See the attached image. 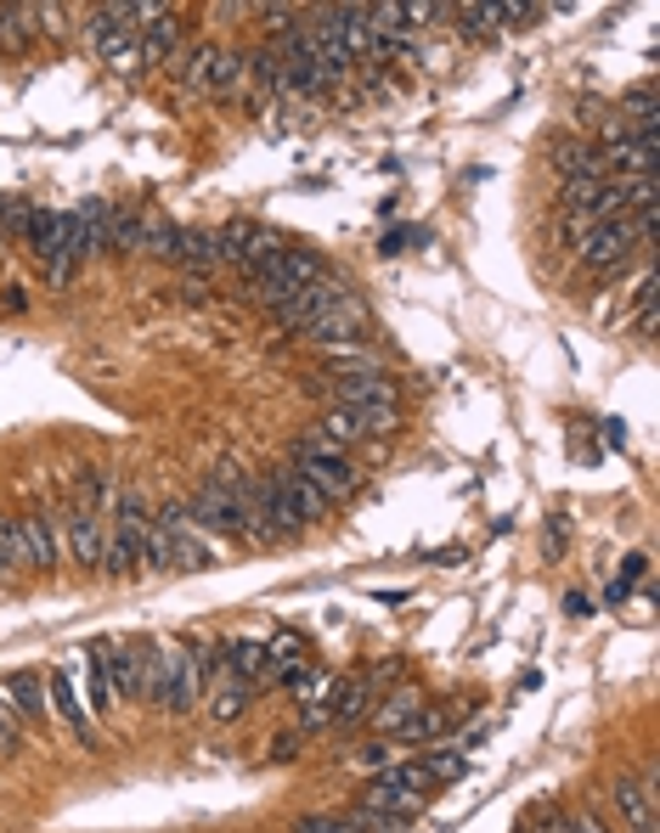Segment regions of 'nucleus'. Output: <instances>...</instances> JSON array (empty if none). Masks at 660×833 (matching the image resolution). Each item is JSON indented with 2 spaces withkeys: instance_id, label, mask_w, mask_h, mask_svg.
<instances>
[{
  "instance_id": "1",
  "label": "nucleus",
  "mask_w": 660,
  "mask_h": 833,
  "mask_svg": "<svg viewBox=\"0 0 660 833\" xmlns=\"http://www.w3.org/2000/svg\"><path fill=\"white\" fill-rule=\"evenodd\" d=\"M141 698L187 715L204 698V665H198V647H170V642H147L141 647Z\"/></svg>"
},
{
  "instance_id": "2",
  "label": "nucleus",
  "mask_w": 660,
  "mask_h": 833,
  "mask_svg": "<svg viewBox=\"0 0 660 833\" xmlns=\"http://www.w3.org/2000/svg\"><path fill=\"white\" fill-rule=\"evenodd\" d=\"M147 529H152V513L136 490H119L114 496V524H108V541H102V575H130L141 569V546H147Z\"/></svg>"
},
{
  "instance_id": "3",
  "label": "nucleus",
  "mask_w": 660,
  "mask_h": 833,
  "mask_svg": "<svg viewBox=\"0 0 660 833\" xmlns=\"http://www.w3.org/2000/svg\"><path fill=\"white\" fill-rule=\"evenodd\" d=\"M327 276V265H322V254H311V248H277L255 276H249V294L266 305V310H277L283 299H294L299 288H311V282H322Z\"/></svg>"
},
{
  "instance_id": "4",
  "label": "nucleus",
  "mask_w": 660,
  "mask_h": 833,
  "mask_svg": "<svg viewBox=\"0 0 660 833\" xmlns=\"http://www.w3.org/2000/svg\"><path fill=\"white\" fill-rule=\"evenodd\" d=\"M294 468H299L327 502H345V496H356V485H362L356 462H351L345 450H334L327 439H299V445H294Z\"/></svg>"
},
{
  "instance_id": "5",
  "label": "nucleus",
  "mask_w": 660,
  "mask_h": 833,
  "mask_svg": "<svg viewBox=\"0 0 660 833\" xmlns=\"http://www.w3.org/2000/svg\"><path fill=\"white\" fill-rule=\"evenodd\" d=\"M424 783H435L424 761L390 766V772H378V777L367 783V811H384V816H401V822H406L412 811H424Z\"/></svg>"
},
{
  "instance_id": "6",
  "label": "nucleus",
  "mask_w": 660,
  "mask_h": 833,
  "mask_svg": "<svg viewBox=\"0 0 660 833\" xmlns=\"http://www.w3.org/2000/svg\"><path fill=\"white\" fill-rule=\"evenodd\" d=\"M305 338L322 344V349H362V344H367V305L345 288L334 305L316 310V316L305 321Z\"/></svg>"
},
{
  "instance_id": "7",
  "label": "nucleus",
  "mask_w": 660,
  "mask_h": 833,
  "mask_svg": "<svg viewBox=\"0 0 660 833\" xmlns=\"http://www.w3.org/2000/svg\"><path fill=\"white\" fill-rule=\"evenodd\" d=\"M638 231H632V220H604V226H593L582 242H575V259H582L593 276H615V270H627L632 259H638Z\"/></svg>"
},
{
  "instance_id": "8",
  "label": "nucleus",
  "mask_w": 660,
  "mask_h": 833,
  "mask_svg": "<svg viewBox=\"0 0 660 833\" xmlns=\"http://www.w3.org/2000/svg\"><path fill=\"white\" fill-rule=\"evenodd\" d=\"M51 524H57V546H62L68 564H79V569H102V541H108L102 513L68 507V513H51Z\"/></svg>"
},
{
  "instance_id": "9",
  "label": "nucleus",
  "mask_w": 660,
  "mask_h": 833,
  "mask_svg": "<svg viewBox=\"0 0 660 833\" xmlns=\"http://www.w3.org/2000/svg\"><path fill=\"white\" fill-rule=\"evenodd\" d=\"M187 524H193L198 535H209V541H237V535H243V507H237L232 490H220L215 479H204L198 496L187 502Z\"/></svg>"
},
{
  "instance_id": "10",
  "label": "nucleus",
  "mask_w": 660,
  "mask_h": 833,
  "mask_svg": "<svg viewBox=\"0 0 660 833\" xmlns=\"http://www.w3.org/2000/svg\"><path fill=\"white\" fill-rule=\"evenodd\" d=\"M215 242H220V265H237V270H243V282H249V276H255V270H260V265H266V259L283 248V242H277V231H266V226H249V220L226 226Z\"/></svg>"
},
{
  "instance_id": "11",
  "label": "nucleus",
  "mask_w": 660,
  "mask_h": 833,
  "mask_svg": "<svg viewBox=\"0 0 660 833\" xmlns=\"http://www.w3.org/2000/svg\"><path fill=\"white\" fill-rule=\"evenodd\" d=\"M68 220H73V237H79V254H86V259L114 254V204L86 198L79 209H68Z\"/></svg>"
},
{
  "instance_id": "12",
  "label": "nucleus",
  "mask_w": 660,
  "mask_h": 833,
  "mask_svg": "<svg viewBox=\"0 0 660 833\" xmlns=\"http://www.w3.org/2000/svg\"><path fill=\"white\" fill-rule=\"evenodd\" d=\"M46 698H51V710H57V715L79 732V744H86V750H97V744H102L97 726H91V710L79 704V693H73V676H68V671H51V676H46Z\"/></svg>"
},
{
  "instance_id": "13",
  "label": "nucleus",
  "mask_w": 660,
  "mask_h": 833,
  "mask_svg": "<svg viewBox=\"0 0 660 833\" xmlns=\"http://www.w3.org/2000/svg\"><path fill=\"white\" fill-rule=\"evenodd\" d=\"M610 805H615V816H621L627 833H654V789L649 783L615 777L610 783Z\"/></svg>"
},
{
  "instance_id": "14",
  "label": "nucleus",
  "mask_w": 660,
  "mask_h": 833,
  "mask_svg": "<svg viewBox=\"0 0 660 833\" xmlns=\"http://www.w3.org/2000/svg\"><path fill=\"white\" fill-rule=\"evenodd\" d=\"M97 660H102V676H108L114 704L141 698V647H97Z\"/></svg>"
},
{
  "instance_id": "15",
  "label": "nucleus",
  "mask_w": 660,
  "mask_h": 833,
  "mask_svg": "<svg viewBox=\"0 0 660 833\" xmlns=\"http://www.w3.org/2000/svg\"><path fill=\"white\" fill-rule=\"evenodd\" d=\"M18 535H23V558H29L35 569H51V564L62 558L51 513H29V518H18Z\"/></svg>"
},
{
  "instance_id": "16",
  "label": "nucleus",
  "mask_w": 660,
  "mask_h": 833,
  "mask_svg": "<svg viewBox=\"0 0 660 833\" xmlns=\"http://www.w3.org/2000/svg\"><path fill=\"white\" fill-rule=\"evenodd\" d=\"M136 40H141V68H164L176 51H181V18L176 12H164L158 23H147V29H136Z\"/></svg>"
},
{
  "instance_id": "17",
  "label": "nucleus",
  "mask_w": 660,
  "mask_h": 833,
  "mask_svg": "<svg viewBox=\"0 0 660 833\" xmlns=\"http://www.w3.org/2000/svg\"><path fill=\"white\" fill-rule=\"evenodd\" d=\"M0 693H7V704L23 715V721H46L51 715V698H46V676H35V671H12L7 676V687H0Z\"/></svg>"
},
{
  "instance_id": "18",
  "label": "nucleus",
  "mask_w": 660,
  "mask_h": 833,
  "mask_svg": "<svg viewBox=\"0 0 660 833\" xmlns=\"http://www.w3.org/2000/svg\"><path fill=\"white\" fill-rule=\"evenodd\" d=\"M97 51H102V62H108L114 73H141V40H136V29L108 23V29L97 34Z\"/></svg>"
},
{
  "instance_id": "19",
  "label": "nucleus",
  "mask_w": 660,
  "mask_h": 833,
  "mask_svg": "<svg viewBox=\"0 0 660 833\" xmlns=\"http://www.w3.org/2000/svg\"><path fill=\"white\" fill-rule=\"evenodd\" d=\"M553 169H559V180L610 175V169H604V152H599V147H588V141H553Z\"/></svg>"
},
{
  "instance_id": "20",
  "label": "nucleus",
  "mask_w": 660,
  "mask_h": 833,
  "mask_svg": "<svg viewBox=\"0 0 660 833\" xmlns=\"http://www.w3.org/2000/svg\"><path fill=\"white\" fill-rule=\"evenodd\" d=\"M209 564H215V541H209V535H198L193 524L170 535V569L198 575V569H209Z\"/></svg>"
},
{
  "instance_id": "21",
  "label": "nucleus",
  "mask_w": 660,
  "mask_h": 833,
  "mask_svg": "<svg viewBox=\"0 0 660 833\" xmlns=\"http://www.w3.org/2000/svg\"><path fill=\"white\" fill-rule=\"evenodd\" d=\"M266 671H272L266 642H232V647H226V676H232V682H249V687H255Z\"/></svg>"
},
{
  "instance_id": "22",
  "label": "nucleus",
  "mask_w": 660,
  "mask_h": 833,
  "mask_svg": "<svg viewBox=\"0 0 660 833\" xmlns=\"http://www.w3.org/2000/svg\"><path fill=\"white\" fill-rule=\"evenodd\" d=\"M170 259L187 265V270H215V265H220V242H215L209 231H176Z\"/></svg>"
},
{
  "instance_id": "23",
  "label": "nucleus",
  "mask_w": 660,
  "mask_h": 833,
  "mask_svg": "<svg viewBox=\"0 0 660 833\" xmlns=\"http://www.w3.org/2000/svg\"><path fill=\"white\" fill-rule=\"evenodd\" d=\"M632 136H654V85L643 79V85H632L627 97H621V113H615Z\"/></svg>"
},
{
  "instance_id": "24",
  "label": "nucleus",
  "mask_w": 660,
  "mask_h": 833,
  "mask_svg": "<svg viewBox=\"0 0 660 833\" xmlns=\"http://www.w3.org/2000/svg\"><path fill=\"white\" fill-rule=\"evenodd\" d=\"M35 46V12L29 7H0V51L23 57Z\"/></svg>"
},
{
  "instance_id": "25",
  "label": "nucleus",
  "mask_w": 660,
  "mask_h": 833,
  "mask_svg": "<svg viewBox=\"0 0 660 833\" xmlns=\"http://www.w3.org/2000/svg\"><path fill=\"white\" fill-rule=\"evenodd\" d=\"M339 411H351V423H356V434H362V439H384V434H395V428H401L395 406H378V400H362V406H339Z\"/></svg>"
},
{
  "instance_id": "26",
  "label": "nucleus",
  "mask_w": 660,
  "mask_h": 833,
  "mask_svg": "<svg viewBox=\"0 0 660 833\" xmlns=\"http://www.w3.org/2000/svg\"><path fill=\"white\" fill-rule=\"evenodd\" d=\"M243 710H249V682H232V676H226V682L209 687V715H215V721H237Z\"/></svg>"
},
{
  "instance_id": "27",
  "label": "nucleus",
  "mask_w": 660,
  "mask_h": 833,
  "mask_svg": "<svg viewBox=\"0 0 660 833\" xmlns=\"http://www.w3.org/2000/svg\"><path fill=\"white\" fill-rule=\"evenodd\" d=\"M418 710H424V693H418V687H401L395 698H384V704L373 710V721H378V732H395L401 721H412Z\"/></svg>"
},
{
  "instance_id": "28",
  "label": "nucleus",
  "mask_w": 660,
  "mask_h": 833,
  "mask_svg": "<svg viewBox=\"0 0 660 833\" xmlns=\"http://www.w3.org/2000/svg\"><path fill=\"white\" fill-rule=\"evenodd\" d=\"M23 737H29V721L7 704V693H0V755H18Z\"/></svg>"
},
{
  "instance_id": "29",
  "label": "nucleus",
  "mask_w": 660,
  "mask_h": 833,
  "mask_svg": "<svg viewBox=\"0 0 660 833\" xmlns=\"http://www.w3.org/2000/svg\"><path fill=\"white\" fill-rule=\"evenodd\" d=\"M395 732L406 737V744H418V737H435V732H446V715H441V710H418L412 721H401Z\"/></svg>"
},
{
  "instance_id": "30",
  "label": "nucleus",
  "mask_w": 660,
  "mask_h": 833,
  "mask_svg": "<svg viewBox=\"0 0 660 833\" xmlns=\"http://www.w3.org/2000/svg\"><path fill=\"white\" fill-rule=\"evenodd\" d=\"M0 564L7 569H23V535H18V518H0Z\"/></svg>"
},
{
  "instance_id": "31",
  "label": "nucleus",
  "mask_w": 660,
  "mask_h": 833,
  "mask_svg": "<svg viewBox=\"0 0 660 833\" xmlns=\"http://www.w3.org/2000/svg\"><path fill=\"white\" fill-rule=\"evenodd\" d=\"M266 654H272V671H283V665H299V660H305V642H299L294 631H283L277 642H266ZM272 671H266V676H272Z\"/></svg>"
},
{
  "instance_id": "32",
  "label": "nucleus",
  "mask_w": 660,
  "mask_h": 833,
  "mask_svg": "<svg viewBox=\"0 0 660 833\" xmlns=\"http://www.w3.org/2000/svg\"><path fill=\"white\" fill-rule=\"evenodd\" d=\"M35 12V34H68V7H29Z\"/></svg>"
},
{
  "instance_id": "33",
  "label": "nucleus",
  "mask_w": 660,
  "mask_h": 833,
  "mask_svg": "<svg viewBox=\"0 0 660 833\" xmlns=\"http://www.w3.org/2000/svg\"><path fill=\"white\" fill-rule=\"evenodd\" d=\"M294 18H299V12H294V7H260V23H266V29H272V34H277V40H283V34H294V29H299V23H294Z\"/></svg>"
},
{
  "instance_id": "34",
  "label": "nucleus",
  "mask_w": 660,
  "mask_h": 833,
  "mask_svg": "<svg viewBox=\"0 0 660 833\" xmlns=\"http://www.w3.org/2000/svg\"><path fill=\"white\" fill-rule=\"evenodd\" d=\"M294 833H362L356 822H339V816H305Z\"/></svg>"
},
{
  "instance_id": "35",
  "label": "nucleus",
  "mask_w": 660,
  "mask_h": 833,
  "mask_svg": "<svg viewBox=\"0 0 660 833\" xmlns=\"http://www.w3.org/2000/svg\"><path fill=\"white\" fill-rule=\"evenodd\" d=\"M29 310V294L23 288H7V294H0V316H23Z\"/></svg>"
},
{
  "instance_id": "36",
  "label": "nucleus",
  "mask_w": 660,
  "mask_h": 833,
  "mask_svg": "<svg viewBox=\"0 0 660 833\" xmlns=\"http://www.w3.org/2000/svg\"><path fill=\"white\" fill-rule=\"evenodd\" d=\"M643 569H649V558H643V552H632V558H627V569H621L615 581H627V586H638V581H643Z\"/></svg>"
},
{
  "instance_id": "37",
  "label": "nucleus",
  "mask_w": 660,
  "mask_h": 833,
  "mask_svg": "<svg viewBox=\"0 0 660 833\" xmlns=\"http://www.w3.org/2000/svg\"><path fill=\"white\" fill-rule=\"evenodd\" d=\"M294 755H299V732H283L277 750H272V761H294Z\"/></svg>"
},
{
  "instance_id": "38",
  "label": "nucleus",
  "mask_w": 660,
  "mask_h": 833,
  "mask_svg": "<svg viewBox=\"0 0 660 833\" xmlns=\"http://www.w3.org/2000/svg\"><path fill=\"white\" fill-rule=\"evenodd\" d=\"M564 614H575V619H588V614H593V603H588L582 592H570V597H564Z\"/></svg>"
},
{
  "instance_id": "39",
  "label": "nucleus",
  "mask_w": 660,
  "mask_h": 833,
  "mask_svg": "<svg viewBox=\"0 0 660 833\" xmlns=\"http://www.w3.org/2000/svg\"><path fill=\"white\" fill-rule=\"evenodd\" d=\"M356 761H362V766H384V761H390V744H367Z\"/></svg>"
},
{
  "instance_id": "40",
  "label": "nucleus",
  "mask_w": 660,
  "mask_h": 833,
  "mask_svg": "<svg viewBox=\"0 0 660 833\" xmlns=\"http://www.w3.org/2000/svg\"><path fill=\"white\" fill-rule=\"evenodd\" d=\"M570 827H575V833H610V827H604V822H599V816H593V811H582V816H575V822H570Z\"/></svg>"
},
{
  "instance_id": "41",
  "label": "nucleus",
  "mask_w": 660,
  "mask_h": 833,
  "mask_svg": "<svg viewBox=\"0 0 660 833\" xmlns=\"http://www.w3.org/2000/svg\"><path fill=\"white\" fill-rule=\"evenodd\" d=\"M627 597H632V586H627V581H610V592H604V603H610V608H621Z\"/></svg>"
},
{
  "instance_id": "42",
  "label": "nucleus",
  "mask_w": 660,
  "mask_h": 833,
  "mask_svg": "<svg viewBox=\"0 0 660 833\" xmlns=\"http://www.w3.org/2000/svg\"><path fill=\"white\" fill-rule=\"evenodd\" d=\"M7 226H12V204H0V248H7Z\"/></svg>"
},
{
  "instance_id": "43",
  "label": "nucleus",
  "mask_w": 660,
  "mask_h": 833,
  "mask_svg": "<svg viewBox=\"0 0 660 833\" xmlns=\"http://www.w3.org/2000/svg\"><path fill=\"white\" fill-rule=\"evenodd\" d=\"M7 575H12V569H7V564H0V586H7Z\"/></svg>"
}]
</instances>
